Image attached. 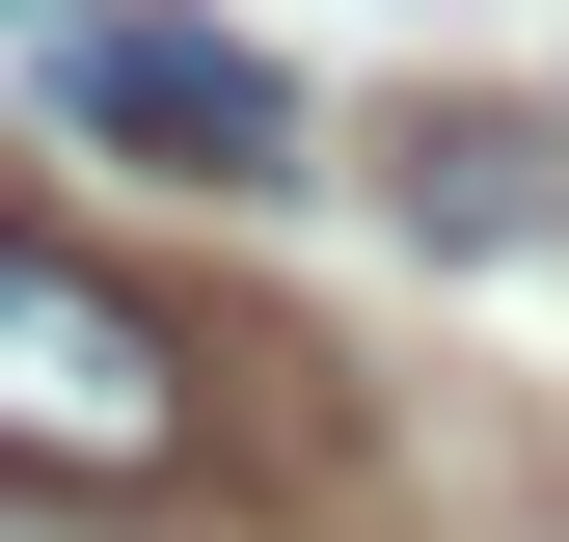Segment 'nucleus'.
<instances>
[{"label":"nucleus","mask_w":569,"mask_h":542,"mask_svg":"<svg viewBox=\"0 0 569 542\" xmlns=\"http://www.w3.org/2000/svg\"><path fill=\"white\" fill-rule=\"evenodd\" d=\"M0 28H28V54H54V28H82V0H0Z\"/></svg>","instance_id":"obj_4"},{"label":"nucleus","mask_w":569,"mask_h":542,"mask_svg":"<svg viewBox=\"0 0 569 542\" xmlns=\"http://www.w3.org/2000/svg\"><path fill=\"white\" fill-rule=\"evenodd\" d=\"M380 190H407V244H569V136L542 109H407Z\"/></svg>","instance_id":"obj_3"},{"label":"nucleus","mask_w":569,"mask_h":542,"mask_svg":"<svg viewBox=\"0 0 569 542\" xmlns=\"http://www.w3.org/2000/svg\"><path fill=\"white\" fill-rule=\"evenodd\" d=\"M190 434H218V353L54 218H0V489H163Z\"/></svg>","instance_id":"obj_1"},{"label":"nucleus","mask_w":569,"mask_h":542,"mask_svg":"<svg viewBox=\"0 0 569 542\" xmlns=\"http://www.w3.org/2000/svg\"><path fill=\"white\" fill-rule=\"evenodd\" d=\"M54 109H82L109 163H163V190H271L299 163V82H271L244 28H163V0H82V28H54Z\"/></svg>","instance_id":"obj_2"}]
</instances>
